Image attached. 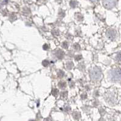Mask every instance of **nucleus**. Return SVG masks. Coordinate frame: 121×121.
<instances>
[{
	"label": "nucleus",
	"mask_w": 121,
	"mask_h": 121,
	"mask_svg": "<svg viewBox=\"0 0 121 121\" xmlns=\"http://www.w3.org/2000/svg\"><path fill=\"white\" fill-rule=\"evenodd\" d=\"M102 76V73L99 68H94L91 72V77L94 80H99Z\"/></svg>",
	"instance_id": "obj_1"
},
{
	"label": "nucleus",
	"mask_w": 121,
	"mask_h": 121,
	"mask_svg": "<svg viewBox=\"0 0 121 121\" xmlns=\"http://www.w3.org/2000/svg\"><path fill=\"white\" fill-rule=\"evenodd\" d=\"M121 76V73L117 71V70H113L112 71H111V74H110V77L112 80H119V78H120Z\"/></svg>",
	"instance_id": "obj_2"
},
{
	"label": "nucleus",
	"mask_w": 121,
	"mask_h": 121,
	"mask_svg": "<svg viewBox=\"0 0 121 121\" xmlns=\"http://www.w3.org/2000/svg\"><path fill=\"white\" fill-rule=\"evenodd\" d=\"M107 37L110 39H114L116 37V32L114 31V30H112V29H110L107 31Z\"/></svg>",
	"instance_id": "obj_3"
}]
</instances>
